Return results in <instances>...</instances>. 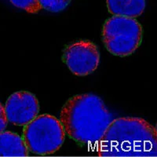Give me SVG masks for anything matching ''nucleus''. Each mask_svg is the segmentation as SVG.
<instances>
[{"mask_svg":"<svg viewBox=\"0 0 157 157\" xmlns=\"http://www.w3.org/2000/svg\"><path fill=\"white\" fill-rule=\"evenodd\" d=\"M101 157H156V129L141 118L113 120L98 144Z\"/></svg>","mask_w":157,"mask_h":157,"instance_id":"nucleus-1","label":"nucleus"},{"mask_svg":"<svg viewBox=\"0 0 157 157\" xmlns=\"http://www.w3.org/2000/svg\"><path fill=\"white\" fill-rule=\"evenodd\" d=\"M113 120L103 101L91 94L68 99L60 113L64 132L77 142L86 145L98 144Z\"/></svg>","mask_w":157,"mask_h":157,"instance_id":"nucleus-2","label":"nucleus"},{"mask_svg":"<svg viewBox=\"0 0 157 157\" xmlns=\"http://www.w3.org/2000/svg\"><path fill=\"white\" fill-rule=\"evenodd\" d=\"M64 137L60 120L45 114L37 116L25 126L22 137L29 152L42 155L57 152L63 145Z\"/></svg>","mask_w":157,"mask_h":157,"instance_id":"nucleus-3","label":"nucleus"},{"mask_svg":"<svg viewBox=\"0 0 157 157\" xmlns=\"http://www.w3.org/2000/svg\"><path fill=\"white\" fill-rule=\"evenodd\" d=\"M106 49L116 56L133 54L141 43L142 28L135 18L114 16L106 21L102 31Z\"/></svg>","mask_w":157,"mask_h":157,"instance_id":"nucleus-4","label":"nucleus"},{"mask_svg":"<svg viewBox=\"0 0 157 157\" xmlns=\"http://www.w3.org/2000/svg\"><path fill=\"white\" fill-rule=\"evenodd\" d=\"M63 61L72 73L84 76L97 69L100 61V54L93 43L80 40L66 47L63 54Z\"/></svg>","mask_w":157,"mask_h":157,"instance_id":"nucleus-5","label":"nucleus"},{"mask_svg":"<svg viewBox=\"0 0 157 157\" xmlns=\"http://www.w3.org/2000/svg\"><path fill=\"white\" fill-rule=\"evenodd\" d=\"M4 110L9 123L25 126L39 114V101L36 97L29 91H18L10 96Z\"/></svg>","mask_w":157,"mask_h":157,"instance_id":"nucleus-6","label":"nucleus"},{"mask_svg":"<svg viewBox=\"0 0 157 157\" xmlns=\"http://www.w3.org/2000/svg\"><path fill=\"white\" fill-rule=\"evenodd\" d=\"M29 150L23 137L15 133H0V157H26Z\"/></svg>","mask_w":157,"mask_h":157,"instance_id":"nucleus-7","label":"nucleus"},{"mask_svg":"<svg viewBox=\"0 0 157 157\" xmlns=\"http://www.w3.org/2000/svg\"><path fill=\"white\" fill-rule=\"evenodd\" d=\"M107 6L115 16L135 18L145 10V0H107Z\"/></svg>","mask_w":157,"mask_h":157,"instance_id":"nucleus-8","label":"nucleus"},{"mask_svg":"<svg viewBox=\"0 0 157 157\" xmlns=\"http://www.w3.org/2000/svg\"><path fill=\"white\" fill-rule=\"evenodd\" d=\"M71 0H39L42 9L50 12H60L69 5Z\"/></svg>","mask_w":157,"mask_h":157,"instance_id":"nucleus-9","label":"nucleus"},{"mask_svg":"<svg viewBox=\"0 0 157 157\" xmlns=\"http://www.w3.org/2000/svg\"><path fill=\"white\" fill-rule=\"evenodd\" d=\"M16 7L22 9L29 13H35L42 10L39 0H10Z\"/></svg>","mask_w":157,"mask_h":157,"instance_id":"nucleus-10","label":"nucleus"},{"mask_svg":"<svg viewBox=\"0 0 157 157\" xmlns=\"http://www.w3.org/2000/svg\"><path fill=\"white\" fill-rule=\"evenodd\" d=\"M7 119L5 114V110L4 107L0 103V133L5 130V129L7 127Z\"/></svg>","mask_w":157,"mask_h":157,"instance_id":"nucleus-11","label":"nucleus"}]
</instances>
